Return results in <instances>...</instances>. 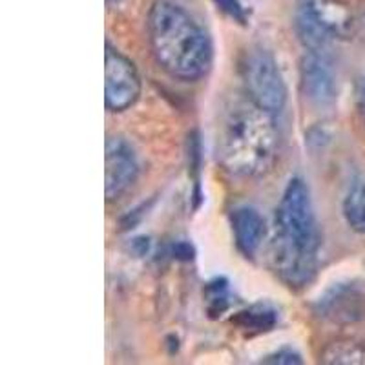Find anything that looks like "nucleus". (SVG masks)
I'll list each match as a JSON object with an SVG mask.
<instances>
[{
	"mask_svg": "<svg viewBox=\"0 0 365 365\" xmlns=\"http://www.w3.org/2000/svg\"><path fill=\"white\" fill-rule=\"evenodd\" d=\"M318 221L307 182L292 178L283 190L276 210V232L270 243V267L285 285H309L318 269Z\"/></svg>",
	"mask_w": 365,
	"mask_h": 365,
	"instance_id": "obj_1",
	"label": "nucleus"
},
{
	"mask_svg": "<svg viewBox=\"0 0 365 365\" xmlns=\"http://www.w3.org/2000/svg\"><path fill=\"white\" fill-rule=\"evenodd\" d=\"M279 132L272 113L249 97H234L216 125L217 161L236 178H259L278 158Z\"/></svg>",
	"mask_w": 365,
	"mask_h": 365,
	"instance_id": "obj_2",
	"label": "nucleus"
},
{
	"mask_svg": "<svg viewBox=\"0 0 365 365\" xmlns=\"http://www.w3.org/2000/svg\"><path fill=\"white\" fill-rule=\"evenodd\" d=\"M148 41L159 66L178 81L194 83L212 66V42L187 11L174 2L158 0L148 11Z\"/></svg>",
	"mask_w": 365,
	"mask_h": 365,
	"instance_id": "obj_3",
	"label": "nucleus"
},
{
	"mask_svg": "<svg viewBox=\"0 0 365 365\" xmlns=\"http://www.w3.org/2000/svg\"><path fill=\"white\" fill-rule=\"evenodd\" d=\"M245 96L265 112L279 113L287 103V86L276 58L263 48H249L240 61Z\"/></svg>",
	"mask_w": 365,
	"mask_h": 365,
	"instance_id": "obj_4",
	"label": "nucleus"
},
{
	"mask_svg": "<svg viewBox=\"0 0 365 365\" xmlns=\"http://www.w3.org/2000/svg\"><path fill=\"white\" fill-rule=\"evenodd\" d=\"M141 96V77L135 64L106 41L104 51V104L110 112L132 108Z\"/></svg>",
	"mask_w": 365,
	"mask_h": 365,
	"instance_id": "obj_5",
	"label": "nucleus"
},
{
	"mask_svg": "<svg viewBox=\"0 0 365 365\" xmlns=\"http://www.w3.org/2000/svg\"><path fill=\"white\" fill-rule=\"evenodd\" d=\"M139 175L135 150L125 137L110 135L104 154V194L108 201H117L126 194Z\"/></svg>",
	"mask_w": 365,
	"mask_h": 365,
	"instance_id": "obj_6",
	"label": "nucleus"
},
{
	"mask_svg": "<svg viewBox=\"0 0 365 365\" xmlns=\"http://www.w3.org/2000/svg\"><path fill=\"white\" fill-rule=\"evenodd\" d=\"M302 93L316 110H329L338 97V81L334 68L324 51H309L302 61Z\"/></svg>",
	"mask_w": 365,
	"mask_h": 365,
	"instance_id": "obj_7",
	"label": "nucleus"
},
{
	"mask_svg": "<svg viewBox=\"0 0 365 365\" xmlns=\"http://www.w3.org/2000/svg\"><path fill=\"white\" fill-rule=\"evenodd\" d=\"M316 314L334 325H349L365 318V285L358 282L331 287L316 303Z\"/></svg>",
	"mask_w": 365,
	"mask_h": 365,
	"instance_id": "obj_8",
	"label": "nucleus"
},
{
	"mask_svg": "<svg viewBox=\"0 0 365 365\" xmlns=\"http://www.w3.org/2000/svg\"><path fill=\"white\" fill-rule=\"evenodd\" d=\"M298 11L305 13L329 38H354V13L338 0H302Z\"/></svg>",
	"mask_w": 365,
	"mask_h": 365,
	"instance_id": "obj_9",
	"label": "nucleus"
},
{
	"mask_svg": "<svg viewBox=\"0 0 365 365\" xmlns=\"http://www.w3.org/2000/svg\"><path fill=\"white\" fill-rule=\"evenodd\" d=\"M232 232L236 247L245 257H254L265 240V220L252 207H237L232 210Z\"/></svg>",
	"mask_w": 365,
	"mask_h": 365,
	"instance_id": "obj_10",
	"label": "nucleus"
},
{
	"mask_svg": "<svg viewBox=\"0 0 365 365\" xmlns=\"http://www.w3.org/2000/svg\"><path fill=\"white\" fill-rule=\"evenodd\" d=\"M279 322L278 311L269 303H254L245 311L237 312L232 318V324L249 332L272 331Z\"/></svg>",
	"mask_w": 365,
	"mask_h": 365,
	"instance_id": "obj_11",
	"label": "nucleus"
},
{
	"mask_svg": "<svg viewBox=\"0 0 365 365\" xmlns=\"http://www.w3.org/2000/svg\"><path fill=\"white\" fill-rule=\"evenodd\" d=\"M322 361L331 365L365 364V341L344 340L329 345L322 354Z\"/></svg>",
	"mask_w": 365,
	"mask_h": 365,
	"instance_id": "obj_12",
	"label": "nucleus"
},
{
	"mask_svg": "<svg viewBox=\"0 0 365 365\" xmlns=\"http://www.w3.org/2000/svg\"><path fill=\"white\" fill-rule=\"evenodd\" d=\"M344 216L349 227L365 234V182L356 185L347 194L344 201Z\"/></svg>",
	"mask_w": 365,
	"mask_h": 365,
	"instance_id": "obj_13",
	"label": "nucleus"
},
{
	"mask_svg": "<svg viewBox=\"0 0 365 365\" xmlns=\"http://www.w3.org/2000/svg\"><path fill=\"white\" fill-rule=\"evenodd\" d=\"M207 299H208V312L212 316H217L225 312L230 305V296H228V283L227 279L216 278L207 285Z\"/></svg>",
	"mask_w": 365,
	"mask_h": 365,
	"instance_id": "obj_14",
	"label": "nucleus"
},
{
	"mask_svg": "<svg viewBox=\"0 0 365 365\" xmlns=\"http://www.w3.org/2000/svg\"><path fill=\"white\" fill-rule=\"evenodd\" d=\"M302 354L296 353L294 349L283 347L276 353L269 354L267 358H263V364H278V365H299L302 364Z\"/></svg>",
	"mask_w": 365,
	"mask_h": 365,
	"instance_id": "obj_15",
	"label": "nucleus"
},
{
	"mask_svg": "<svg viewBox=\"0 0 365 365\" xmlns=\"http://www.w3.org/2000/svg\"><path fill=\"white\" fill-rule=\"evenodd\" d=\"M217 4V8L221 11H225L228 17H232L234 21L237 22H245L247 21V15H245V8L241 6L240 0H214Z\"/></svg>",
	"mask_w": 365,
	"mask_h": 365,
	"instance_id": "obj_16",
	"label": "nucleus"
},
{
	"mask_svg": "<svg viewBox=\"0 0 365 365\" xmlns=\"http://www.w3.org/2000/svg\"><path fill=\"white\" fill-rule=\"evenodd\" d=\"M354 38L365 42V4L356 8L354 13Z\"/></svg>",
	"mask_w": 365,
	"mask_h": 365,
	"instance_id": "obj_17",
	"label": "nucleus"
},
{
	"mask_svg": "<svg viewBox=\"0 0 365 365\" xmlns=\"http://www.w3.org/2000/svg\"><path fill=\"white\" fill-rule=\"evenodd\" d=\"M174 256L178 257V259L188 262V259L194 257V249H192V245H188V243H178V245L174 247Z\"/></svg>",
	"mask_w": 365,
	"mask_h": 365,
	"instance_id": "obj_18",
	"label": "nucleus"
},
{
	"mask_svg": "<svg viewBox=\"0 0 365 365\" xmlns=\"http://www.w3.org/2000/svg\"><path fill=\"white\" fill-rule=\"evenodd\" d=\"M133 249H137L135 252H137V256H145L146 252H148V247H150V243H148V240H146V237H137V240H133Z\"/></svg>",
	"mask_w": 365,
	"mask_h": 365,
	"instance_id": "obj_19",
	"label": "nucleus"
},
{
	"mask_svg": "<svg viewBox=\"0 0 365 365\" xmlns=\"http://www.w3.org/2000/svg\"><path fill=\"white\" fill-rule=\"evenodd\" d=\"M358 110H360V115L365 120V83H361L360 88H358Z\"/></svg>",
	"mask_w": 365,
	"mask_h": 365,
	"instance_id": "obj_20",
	"label": "nucleus"
},
{
	"mask_svg": "<svg viewBox=\"0 0 365 365\" xmlns=\"http://www.w3.org/2000/svg\"><path fill=\"white\" fill-rule=\"evenodd\" d=\"M108 2H112V0H108Z\"/></svg>",
	"mask_w": 365,
	"mask_h": 365,
	"instance_id": "obj_21",
	"label": "nucleus"
}]
</instances>
